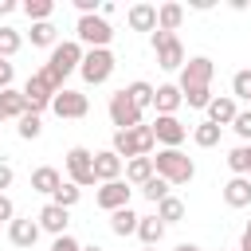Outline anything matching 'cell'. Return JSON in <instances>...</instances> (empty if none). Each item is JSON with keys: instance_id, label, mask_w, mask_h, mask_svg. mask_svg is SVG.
<instances>
[{"instance_id": "1", "label": "cell", "mask_w": 251, "mask_h": 251, "mask_svg": "<svg viewBox=\"0 0 251 251\" xmlns=\"http://www.w3.org/2000/svg\"><path fill=\"white\" fill-rule=\"evenodd\" d=\"M82 55H86V51H82V43H78V39H63V43H55V47H51V55H47V67H43V71H47V78L63 90V78H67L71 71H78Z\"/></svg>"}, {"instance_id": "2", "label": "cell", "mask_w": 251, "mask_h": 251, "mask_svg": "<svg viewBox=\"0 0 251 251\" xmlns=\"http://www.w3.org/2000/svg\"><path fill=\"white\" fill-rule=\"evenodd\" d=\"M153 145H157V137H153V129L141 122V126H133V129H114V145H110V149H114L118 157L133 161V157H149Z\"/></svg>"}, {"instance_id": "3", "label": "cell", "mask_w": 251, "mask_h": 251, "mask_svg": "<svg viewBox=\"0 0 251 251\" xmlns=\"http://www.w3.org/2000/svg\"><path fill=\"white\" fill-rule=\"evenodd\" d=\"M153 173L176 188V184H188V180L196 176V165H192V157H184L180 149H161V153L153 157Z\"/></svg>"}, {"instance_id": "4", "label": "cell", "mask_w": 251, "mask_h": 251, "mask_svg": "<svg viewBox=\"0 0 251 251\" xmlns=\"http://www.w3.org/2000/svg\"><path fill=\"white\" fill-rule=\"evenodd\" d=\"M114 67H118L114 51H110V47H98V51H86V55H82L78 75H82V82H86V86H102V82L114 75Z\"/></svg>"}, {"instance_id": "5", "label": "cell", "mask_w": 251, "mask_h": 251, "mask_svg": "<svg viewBox=\"0 0 251 251\" xmlns=\"http://www.w3.org/2000/svg\"><path fill=\"white\" fill-rule=\"evenodd\" d=\"M75 35H78V43H82V47L98 51V47H110V39H114V27H110V20H102V16H78V24H75Z\"/></svg>"}, {"instance_id": "6", "label": "cell", "mask_w": 251, "mask_h": 251, "mask_svg": "<svg viewBox=\"0 0 251 251\" xmlns=\"http://www.w3.org/2000/svg\"><path fill=\"white\" fill-rule=\"evenodd\" d=\"M67 180L78 184V188L98 184V180H94V153H90L86 145H71V149H67Z\"/></svg>"}, {"instance_id": "7", "label": "cell", "mask_w": 251, "mask_h": 251, "mask_svg": "<svg viewBox=\"0 0 251 251\" xmlns=\"http://www.w3.org/2000/svg\"><path fill=\"white\" fill-rule=\"evenodd\" d=\"M153 51H157V67L165 71H180L184 67V43L176 39V31H153Z\"/></svg>"}, {"instance_id": "8", "label": "cell", "mask_w": 251, "mask_h": 251, "mask_svg": "<svg viewBox=\"0 0 251 251\" xmlns=\"http://www.w3.org/2000/svg\"><path fill=\"white\" fill-rule=\"evenodd\" d=\"M59 94V86L47 78V71H35L27 82H24V98H27V110H51V98Z\"/></svg>"}, {"instance_id": "9", "label": "cell", "mask_w": 251, "mask_h": 251, "mask_svg": "<svg viewBox=\"0 0 251 251\" xmlns=\"http://www.w3.org/2000/svg\"><path fill=\"white\" fill-rule=\"evenodd\" d=\"M106 110H110V122H114L118 129H133V126H141V118H145V110H137L126 90L110 94V106H106Z\"/></svg>"}, {"instance_id": "10", "label": "cell", "mask_w": 251, "mask_h": 251, "mask_svg": "<svg viewBox=\"0 0 251 251\" xmlns=\"http://www.w3.org/2000/svg\"><path fill=\"white\" fill-rule=\"evenodd\" d=\"M212 75H216V63L208 59V55H196V59H188L184 67H180V90H192V86H212Z\"/></svg>"}, {"instance_id": "11", "label": "cell", "mask_w": 251, "mask_h": 251, "mask_svg": "<svg viewBox=\"0 0 251 251\" xmlns=\"http://www.w3.org/2000/svg\"><path fill=\"white\" fill-rule=\"evenodd\" d=\"M51 110H55L59 118H86V114H90V98H86L82 90L63 86V90L51 98Z\"/></svg>"}, {"instance_id": "12", "label": "cell", "mask_w": 251, "mask_h": 251, "mask_svg": "<svg viewBox=\"0 0 251 251\" xmlns=\"http://www.w3.org/2000/svg\"><path fill=\"white\" fill-rule=\"evenodd\" d=\"M149 129H153L157 145H165V149H180V141L188 137V126H184L176 114H169V118H157Z\"/></svg>"}, {"instance_id": "13", "label": "cell", "mask_w": 251, "mask_h": 251, "mask_svg": "<svg viewBox=\"0 0 251 251\" xmlns=\"http://www.w3.org/2000/svg\"><path fill=\"white\" fill-rule=\"evenodd\" d=\"M129 192H133V188H129L126 180H106V184L98 188V196H94V200H98V208L118 212V208H129Z\"/></svg>"}, {"instance_id": "14", "label": "cell", "mask_w": 251, "mask_h": 251, "mask_svg": "<svg viewBox=\"0 0 251 251\" xmlns=\"http://www.w3.org/2000/svg\"><path fill=\"white\" fill-rule=\"evenodd\" d=\"M35 224H39V231H51V235H67V224H71V212L47 200V204L39 208V216H35Z\"/></svg>"}, {"instance_id": "15", "label": "cell", "mask_w": 251, "mask_h": 251, "mask_svg": "<svg viewBox=\"0 0 251 251\" xmlns=\"http://www.w3.org/2000/svg\"><path fill=\"white\" fill-rule=\"evenodd\" d=\"M180 86L176 82H165V86H157L153 90V110H157V118H169V114H176L180 110Z\"/></svg>"}, {"instance_id": "16", "label": "cell", "mask_w": 251, "mask_h": 251, "mask_svg": "<svg viewBox=\"0 0 251 251\" xmlns=\"http://www.w3.org/2000/svg\"><path fill=\"white\" fill-rule=\"evenodd\" d=\"M122 157L114 153V149H102V153H94V180H122Z\"/></svg>"}, {"instance_id": "17", "label": "cell", "mask_w": 251, "mask_h": 251, "mask_svg": "<svg viewBox=\"0 0 251 251\" xmlns=\"http://www.w3.org/2000/svg\"><path fill=\"white\" fill-rule=\"evenodd\" d=\"M235 114H239V106H235V98H227V94H220V98H212L208 102V122L212 126H231L235 122Z\"/></svg>"}, {"instance_id": "18", "label": "cell", "mask_w": 251, "mask_h": 251, "mask_svg": "<svg viewBox=\"0 0 251 251\" xmlns=\"http://www.w3.org/2000/svg\"><path fill=\"white\" fill-rule=\"evenodd\" d=\"M8 239H12L16 247H35V239H39V224H35L31 216L12 220V224H8Z\"/></svg>"}, {"instance_id": "19", "label": "cell", "mask_w": 251, "mask_h": 251, "mask_svg": "<svg viewBox=\"0 0 251 251\" xmlns=\"http://www.w3.org/2000/svg\"><path fill=\"white\" fill-rule=\"evenodd\" d=\"M224 204L227 208H247L251 204V176H231L224 184Z\"/></svg>"}, {"instance_id": "20", "label": "cell", "mask_w": 251, "mask_h": 251, "mask_svg": "<svg viewBox=\"0 0 251 251\" xmlns=\"http://www.w3.org/2000/svg\"><path fill=\"white\" fill-rule=\"evenodd\" d=\"M126 20H129V27L133 31H157V4H133L129 12H126Z\"/></svg>"}, {"instance_id": "21", "label": "cell", "mask_w": 251, "mask_h": 251, "mask_svg": "<svg viewBox=\"0 0 251 251\" xmlns=\"http://www.w3.org/2000/svg\"><path fill=\"white\" fill-rule=\"evenodd\" d=\"M63 184V176H59V169H51V165H39L35 173H31V192H43V196H55V188Z\"/></svg>"}, {"instance_id": "22", "label": "cell", "mask_w": 251, "mask_h": 251, "mask_svg": "<svg viewBox=\"0 0 251 251\" xmlns=\"http://www.w3.org/2000/svg\"><path fill=\"white\" fill-rule=\"evenodd\" d=\"M137 239H141L145 247H157V243L165 239V224H161L157 216H137Z\"/></svg>"}, {"instance_id": "23", "label": "cell", "mask_w": 251, "mask_h": 251, "mask_svg": "<svg viewBox=\"0 0 251 251\" xmlns=\"http://www.w3.org/2000/svg\"><path fill=\"white\" fill-rule=\"evenodd\" d=\"M122 169H126V184H137V188H141V184L153 176V157H133V161H126Z\"/></svg>"}, {"instance_id": "24", "label": "cell", "mask_w": 251, "mask_h": 251, "mask_svg": "<svg viewBox=\"0 0 251 251\" xmlns=\"http://www.w3.org/2000/svg\"><path fill=\"white\" fill-rule=\"evenodd\" d=\"M110 231L114 235H137V212L133 208H118V212H110Z\"/></svg>"}, {"instance_id": "25", "label": "cell", "mask_w": 251, "mask_h": 251, "mask_svg": "<svg viewBox=\"0 0 251 251\" xmlns=\"http://www.w3.org/2000/svg\"><path fill=\"white\" fill-rule=\"evenodd\" d=\"M0 106H4V122L8 118H24L27 114V98H24V90H0Z\"/></svg>"}, {"instance_id": "26", "label": "cell", "mask_w": 251, "mask_h": 251, "mask_svg": "<svg viewBox=\"0 0 251 251\" xmlns=\"http://www.w3.org/2000/svg\"><path fill=\"white\" fill-rule=\"evenodd\" d=\"M157 220H161L165 227H169V224H176V220H184V200L169 192V196H165V200L157 204Z\"/></svg>"}, {"instance_id": "27", "label": "cell", "mask_w": 251, "mask_h": 251, "mask_svg": "<svg viewBox=\"0 0 251 251\" xmlns=\"http://www.w3.org/2000/svg\"><path fill=\"white\" fill-rule=\"evenodd\" d=\"M122 90L133 98V106H137V110H149V106H153V90H157V86H153V82H145V78H137V82L122 86Z\"/></svg>"}, {"instance_id": "28", "label": "cell", "mask_w": 251, "mask_h": 251, "mask_svg": "<svg viewBox=\"0 0 251 251\" xmlns=\"http://www.w3.org/2000/svg\"><path fill=\"white\" fill-rule=\"evenodd\" d=\"M180 20H184V8H180V4H161V8H157V27H161V31H176Z\"/></svg>"}, {"instance_id": "29", "label": "cell", "mask_w": 251, "mask_h": 251, "mask_svg": "<svg viewBox=\"0 0 251 251\" xmlns=\"http://www.w3.org/2000/svg\"><path fill=\"white\" fill-rule=\"evenodd\" d=\"M227 169H231L235 176H247V173H251V145H235V149L227 153Z\"/></svg>"}, {"instance_id": "30", "label": "cell", "mask_w": 251, "mask_h": 251, "mask_svg": "<svg viewBox=\"0 0 251 251\" xmlns=\"http://www.w3.org/2000/svg\"><path fill=\"white\" fill-rule=\"evenodd\" d=\"M16 133H20L24 141H35V137L43 133V118H39L35 110H27V114L20 118V126H16Z\"/></svg>"}, {"instance_id": "31", "label": "cell", "mask_w": 251, "mask_h": 251, "mask_svg": "<svg viewBox=\"0 0 251 251\" xmlns=\"http://www.w3.org/2000/svg\"><path fill=\"white\" fill-rule=\"evenodd\" d=\"M220 126H212V122H200L196 129H192V141L200 145V149H212V145H220Z\"/></svg>"}, {"instance_id": "32", "label": "cell", "mask_w": 251, "mask_h": 251, "mask_svg": "<svg viewBox=\"0 0 251 251\" xmlns=\"http://www.w3.org/2000/svg\"><path fill=\"white\" fill-rule=\"evenodd\" d=\"M78 196H82V188H78V184H71V180H63V184L55 188L51 204H59V208H67V212H71V208L78 204Z\"/></svg>"}, {"instance_id": "33", "label": "cell", "mask_w": 251, "mask_h": 251, "mask_svg": "<svg viewBox=\"0 0 251 251\" xmlns=\"http://www.w3.org/2000/svg\"><path fill=\"white\" fill-rule=\"evenodd\" d=\"M20 47H24L20 31H16V27H8V24H0V59H12Z\"/></svg>"}, {"instance_id": "34", "label": "cell", "mask_w": 251, "mask_h": 251, "mask_svg": "<svg viewBox=\"0 0 251 251\" xmlns=\"http://www.w3.org/2000/svg\"><path fill=\"white\" fill-rule=\"evenodd\" d=\"M31 47H55V24L43 20V24H31Z\"/></svg>"}, {"instance_id": "35", "label": "cell", "mask_w": 251, "mask_h": 251, "mask_svg": "<svg viewBox=\"0 0 251 251\" xmlns=\"http://www.w3.org/2000/svg\"><path fill=\"white\" fill-rule=\"evenodd\" d=\"M24 12H27V20H31V24H43V20H51L55 0H27V4H24Z\"/></svg>"}, {"instance_id": "36", "label": "cell", "mask_w": 251, "mask_h": 251, "mask_svg": "<svg viewBox=\"0 0 251 251\" xmlns=\"http://www.w3.org/2000/svg\"><path fill=\"white\" fill-rule=\"evenodd\" d=\"M180 98H184L192 110H208V102H212L216 94H212V86H192V90H180Z\"/></svg>"}, {"instance_id": "37", "label": "cell", "mask_w": 251, "mask_h": 251, "mask_svg": "<svg viewBox=\"0 0 251 251\" xmlns=\"http://www.w3.org/2000/svg\"><path fill=\"white\" fill-rule=\"evenodd\" d=\"M169 188H173V184H169V180H161L157 173H153V176H149V180L141 184V192H145V200H153V204H161V200L169 196Z\"/></svg>"}, {"instance_id": "38", "label": "cell", "mask_w": 251, "mask_h": 251, "mask_svg": "<svg viewBox=\"0 0 251 251\" xmlns=\"http://www.w3.org/2000/svg\"><path fill=\"white\" fill-rule=\"evenodd\" d=\"M231 98L251 102V67H243V71H235V75H231Z\"/></svg>"}, {"instance_id": "39", "label": "cell", "mask_w": 251, "mask_h": 251, "mask_svg": "<svg viewBox=\"0 0 251 251\" xmlns=\"http://www.w3.org/2000/svg\"><path fill=\"white\" fill-rule=\"evenodd\" d=\"M231 129L243 137V145H251V110H239L235 122H231Z\"/></svg>"}, {"instance_id": "40", "label": "cell", "mask_w": 251, "mask_h": 251, "mask_svg": "<svg viewBox=\"0 0 251 251\" xmlns=\"http://www.w3.org/2000/svg\"><path fill=\"white\" fill-rule=\"evenodd\" d=\"M51 251H82V243H78L75 235H55V243H51Z\"/></svg>"}, {"instance_id": "41", "label": "cell", "mask_w": 251, "mask_h": 251, "mask_svg": "<svg viewBox=\"0 0 251 251\" xmlns=\"http://www.w3.org/2000/svg\"><path fill=\"white\" fill-rule=\"evenodd\" d=\"M12 78H16L12 63H8V59H0V90H12Z\"/></svg>"}, {"instance_id": "42", "label": "cell", "mask_w": 251, "mask_h": 251, "mask_svg": "<svg viewBox=\"0 0 251 251\" xmlns=\"http://www.w3.org/2000/svg\"><path fill=\"white\" fill-rule=\"evenodd\" d=\"M12 220H16V204L0 192V224H12Z\"/></svg>"}, {"instance_id": "43", "label": "cell", "mask_w": 251, "mask_h": 251, "mask_svg": "<svg viewBox=\"0 0 251 251\" xmlns=\"http://www.w3.org/2000/svg\"><path fill=\"white\" fill-rule=\"evenodd\" d=\"M12 180H16L12 165H8V161H0V192H4V188H12Z\"/></svg>"}, {"instance_id": "44", "label": "cell", "mask_w": 251, "mask_h": 251, "mask_svg": "<svg viewBox=\"0 0 251 251\" xmlns=\"http://www.w3.org/2000/svg\"><path fill=\"white\" fill-rule=\"evenodd\" d=\"M16 12V0H0V16H12Z\"/></svg>"}, {"instance_id": "45", "label": "cell", "mask_w": 251, "mask_h": 251, "mask_svg": "<svg viewBox=\"0 0 251 251\" xmlns=\"http://www.w3.org/2000/svg\"><path fill=\"white\" fill-rule=\"evenodd\" d=\"M176 251H204V247H196V243H176Z\"/></svg>"}, {"instance_id": "46", "label": "cell", "mask_w": 251, "mask_h": 251, "mask_svg": "<svg viewBox=\"0 0 251 251\" xmlns=\"http://www.w3.org/2000/svg\"><path fill=\"white\" fill-rule=\"evenodd\" d=\"M239 251H251V239H247V235L239 239Z\"/></svg>"}, {"instance_id": "47", "label": "cell", "mask_w": 251, "mask_h": 251, "mask_svg": "<svg viewBox=\"0 0 251 251\" xmlns=\"http://www.w3.org/2000/svg\"><path fill=\"white\" fill-rule=\"evenodd\" d=\"M243 235H247V239H251V220H247V227H243Z\"/></svg>"}, {"instance_id": "48", "label": "cell", "mask_w": 251, "mask_h": 251, "mask_svg": "<svg viewBox=\"0 0 251 251\" xmlns=\"http://www.w3.org/2000/svg\"><path fill=\"white\" fill-rule=\"evenodd\" d=\"M82 251H102V247H98V243H90V247H82Z\"/></svg>"}, {"instance_id": "49", "label": "cell", "mask_w": 251, "mask_h": 251, "mask_svg": "<svg viewBox=\"0 0 251 251\" xmlns=\"http://www.w3.org/2000/svg\"><path fill=\"white\" fill-rule=\"evenodd\" d=\"M141 251H157V247H141Z\"/></svg>"}, {"instance_id": "50", "label": "cell", "mask_w": 251, "mask_h": 251, "mask_svg": "<svg viewBox=\"0 0 251 251\" xmlns=\"http://www.w3.org/2000/svg\"><path fill=\"white\" fill-rule=\"evenodd\" d=\"M247 176H251V173H247Z\"/></svg>"}, {"instance_id": "51", "label": "cell", "mask_w": 251, "mask_h": 251, "mask_svg": "<svg viewBox=\"0 0 251 251\" xmlns=\"http://www.w3.org/2000/svg\"><path fill=\"white\" fill-rule=\"evenodd\" d=\"M220 251H224V247H220Z\"/></svg>"}]
</instances>
